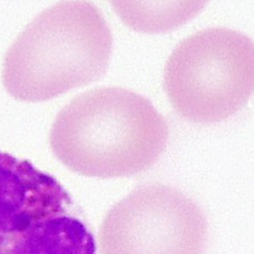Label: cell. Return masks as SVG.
<instances>
[{
	"mask_svg": "<svg viewBox=\"0 0 254 254\" xmlns=\"http://www.w3.org/2000/svg\"><path fill=\"white\" fill-rule=\"evenodd\" d=\"M205 1H112L113 9L136 32L164 33L184 25L202 11Z\"/></svg>",
	"mask_w": 254,
	"mask_h": 254,
	"instance_id": "obj_6",
	"label": "cell"
},
{
	"mask_svg": "<svg viewBox=\"0 0 254 254\" xmlns=\"http://www.w3.org/2000/svg\"><path fill=\"white\" fill-rule=\"evenodd\" d=\"M168 139L167 122L148 98L122 87H105L67 104L55 118L49 142L69 171L113 179L152 167Z\"/></svg>",
	"mask_w": 254,
	"mask_h": 254,
	"instance_id": "obj_1",
	"label": "cell"
},
{
	"mask_svg": "<svg viewBox=\"0 0 254 254\" xmlns=\"http://www.w3.org/2000/svg\"><path fill=\"white\" fill-rule=\"evenodd\" d=\"M165 90L182 118L197 124L220 122L242 110L254 93V42L227 27L190 35L165 64Z\"/></svg>",
	"mask_w": 254,
	"mask_h": 254,
	"instance_id": "obj_3",
	"label": "cell"
},
{
	"mask_svg": "<svg viewBox=\"0 0 254 254\" xmlns=\"http://www.w3.org/2000/svg\"><path fill=\"white\" fill-rule=\"evenodd\" d=\"M112 50V32L97 6L60 2L39 13L9 47L3 86L20 101H47L102 78Z\"/></svg>",
	"mask_w": 254,
	"mask_h": 254,
	"instance_id": "obj_2",
	"label": "cell"
},
{
	"mask_svg": "<svg viewBox=\"0 0 254 254\" xmlns=\"http://www.w3.org/2000/svg\"><path fill=\"white\" fill-rule=\"evenodd\" d=\"M208 243L202 209L159 183L131 190L110 208L98 232L100 254H203Z\"/></svg>",
	"mask_w": 254,
	"mask_h": 254,
	"instance_id": "obj_5",
	"label": "cell"
},
{
	"mask_svg": "<svg viewBox=\"0 0 254 254\" xmlns=\"http://www.w3.org/2000/svg\"><path fill=\"white\" fill-rule=\"evenodd\" d=\"M0 254H96L93 233L63 186L1 151Z\"/></svg>",
	"mask_w": 254,
	"mask_h": 254,
	"instance_id": "obj_4",
	"label": "cell"
}]
</instances>
